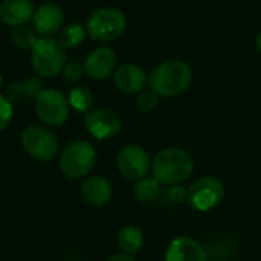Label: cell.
I'll return each instance as SVG.
<instances>
[{"instance_id":"cell-1","label":"cell","mask_w":261,"mask_h":261,"mask_svg":"<svg viewBox=\"0 0 261 261\" xmlns=\"http://www.w3.org/2000/svg\"><path fill=\"white\" fill-rule=\"evenodd\" d=\"M192 82V69L183 60H166L155 66L149 75V86L160 97H177Z\"/></svg>"},{"instance_id":"cell-2","label":"cell","mask_w":261,"mask_h":261,"mask_svg":"<svg viewBox=\"0 0 261 261\" xmlns=\"http://www.w3.org/2000/svg\"><path fill=\"white\" fill-rule=\"evenodd\" d=\"M151 171L152 177H155L160 185L174 186L191 177L194 171V160L185 149L166 148L154 157Z\"/></svg>"},{"instance_id":"cell-3","label":"cell","mask_w":261,"mask_h":261,"mask_svg":"<svg viewBox=\"0 0 261 261\" xmlns=\"http://www.w3.org/2000/svg\"><path fill=\"white\" fill-rule=\"evenodd\" d=\"M31 65L39 75L45 79L56 77L66 65V48L51 36L40 37L31 49Z\"/></svg>"},{"instance_id":"cell-4","label":"cell","mask_w":261,"mask_h":261,"mask_svg":"<svg viewBox=\"0 0 261 261\" xmlns=\"http://www.w3.org/2000/svg\"><path fill=\"white\" fill-rule=\"evenodd\" d=\"M97 163L95 148L85 140H75L65 146L60 154L59 166L60 171L72 180L86 177Z\"/></svg>"},{"instance_id":"cell-5","label":"cell","mask_w":261,"mask_h":261,"mask_svg":"<svg viewBox=\"0 0 261 261\" xmlns=\"http://www.w3.org/2000/svg\"><path fill=\"white\" fill-rule=\"evenodd\" d=\"M126 16L117 8H100L94 11L88 22V36L95 42H114L126 31Z\"/></svg>"},{"instance_id":"cell-6","label":"cell","mask_w":261,"mask_h":261,"mask_svg":"<svg viewBox=\"0 0 261 261\" xmlns=\"http://www.w3.org/2000/svg\"><path fill=\"white\" fill-rule=\"evenodd\" d=\"M22 146L30 157L40 163L51 162L59 151V140L51 130L42 126H27L22 133Z\"/></svg>"},{"instance_id":"cell-7","label":"cell","mask_w":261,"mask_h":261,"mask_svg":"<svg viewBox=\"0 0 261 261\" xmlns=\"http://www.w3.org/2000/svg\"><path fill=\"white\" fill-rule=\"evenodd\" d=\"M69 100L59 89H43L36 98V112L48 126H62L69 117Z\"/></svg>"},{"instance_id":"cell-8","label":"cell","mask_w":261,"mask_h":261,"mask_svg":"<svg viewBox=\"0 0 261 261\" xmlns=\"http://www.w3.org/2000/svg\"><path fill=\"white\" fill-rule=\"evenodd\" d=\"M224 197V186L215 177H203L192 183L186 191L188 204L198 211L207 212L215 209Z\"/></svg>"},{"instance_id":"cell-9","label":"cell","mask_w":261,"mask_h":261,"mask_svg":"<svg viewBox=\"0 0 261 261\" xmlns=\"http://www.w3.org/2000/svg\"><path fill=\"white\" fill-rule=\"evenodd\" d=\"M152 166V160L146 149L137 145L124 146L117 154V169L127 180H140L146 177Z\"/></svg>"},{"instance_id":"cell-10","label":"cell","mask_w":261,"mask_h":261,"mask_svg":"<svg viewBox=\"0 0 261 261\" xmlns=\"http://www.w3.org/2000/svg\"><path fill=\"white\" fill-rule=\"evenodd\" d=\"M85 127L94 139L109 140L120 134L121 120L111 109H89L85 115Z\"/></svg>"},{"instance_id":"cell-11","label":"cell","mask_w":261,"mask_h":261,"mask_svg":"<svg viewBox=\"0 0 261 261\" xmlns=\"http://www.w3.org/2000/svg\"><path fill=\"white\" fill-rule=\"evenodd\" d=\"M65 22L63 10L53 2H46L40 5L33 16V28L42 37H48L56 34Z\"/></svg>"},{"instance_id":"cell-12","label":"cell","mask_w":261,"mask_h":261,"mask_svg":"<svg viewBox=\"0 0 261 261\" xmlns=\"http://www.w3.org/2000/svg\"><path fill=\"white\" fill-rule=\"evenodd\" d=\"M85 71L94 80H105L108 79L115 66H117V56L111 48L101 46L91 51L85 60Z\"/></svg>"},{"instance_id":"cell-13","label":"cell","mask_w":261,"mask_h":261,"mask_svg":"<svg viewBox=\"0 0 261 261\" xmlns=\"http://www.w3.org/2000/svg\"><path fill=\"white\" fill-rule=\"evenodd\" d=\"M166 261H207V253L197 240L181 235L171 241Z\"/></svg>"},{"instance_id":"cell-14","label":"cell","mask_w":261,"mask_h":261,"mask_svg":"<svg viewBox=\"0 0 261 261\" xmlns=\"http://www.w3.org/2000/svg\"><path fill=\"white\" fill-rule=\"evenodd\" d=\"M114 83L115 86L126 94H137L146 88L148 75L146 72L134 65V63H124L114 72Z\"/></svg>"},{"instance_id":"cell-15","label":"cell","mask_w":261,"mask_h":261,"mask_svg":"<svg viewBox=\"0 0 261 261\" xmlns=\"http://www.w3.org/2000/svg\"><path fill=\"white\" fill-rule=\"evenodd\" d=\"M34 5L31 0H2L0 20L7 27H20L33 20Z\"/></svg>"},{"instance_id":"cell-16","label":"cell","mask_w":261,"mask_h":261,"mask_svg":"<svg viewBox=\"0 0 261 261\" xmlns=\"http://www.w3.org/2000/svg\"><path fill=\"white\" fill-rule=\"evenodd\" d=\"M82 195L89 204L103 206L112 198V186L103 177H88L82 185Z\"/></svg>"},{"instance_id":"cell-17","label":"cell","mask_w":261,"mask_h":261,"mask_svg":"<svg viewBox=\"0 0 261 261\" xmlns=\"http://www.w3.org/2000/svg\"><path fill=\"white\" fill-rule=\"evenodd\" d=\"M143 232L137 226H124L118 232V246L123 252L133 255L143 247Z\"/></svg>"},{"instance_id":"cell-18","label":"cell","mask_w":261,"mask_h":261,"mask_svg":"<svg viewBox=\"0 0 261 261\" xmlns=\"http://www.w3.org/2000/svg\"><path fill=\"white\" fill-rule=\"evenodd\" d=\"M160 181L155 177H143L134 185V197L140 203H151L160 197Z\"/></svg>"},{"instance_id":"cell-19","label":"cell","mask_w":261,"mask_h":261,"mask_svg":"<svg viewBox=\"0 0 261 261\" xmlns=\"http://www.w3.org/2000/svg\"><path fill=\"white\" fill-rule=\"evenodd\" d=\"M86 27L80 25V23H71L68 27H65L60 33V42L66 49H72L80 46L85 42L86 37Z\"/></svg>"},{"instance_id":"cell-20","label":"cell","mask_w":261,"mask_h":261,"mask_svg":"<svg viewBox=\"0 0 261 261\" xmlns=\"http://www.w3.org/2000/svg\"><path fill=\"white\" fill-rule=\"evenodd\" d=\"M69 105L77 112H88L94 103V95L88 86H75L69 92Z\"/></svg>"},{"instance_id":"cell-21","label":"cell","mask_w":261,"mask_h":261,"mask_svg":"<svg viewBox=\"0 0 261 261\" xmlns=\"http://www.w3.org/2000/svg\"><path fill=\"white\" fill-rule=\"evenodd\" d=\"M36 30L28 27V25H20V27H14V31L11 34L13 43L16 48L22 49V51H31L36 45V42L39 40L36 36Z\"/></svg>"},{"instance_id":"cell-22","label":"cell","mask_w":261,"mask_h":261,"mask_svg":"<svg viewBox=\"0 0 261 261\" xmlns=\"http://www.w3.org/2000/svg\"><path fill=\"white\" fill-rule=\"evenodd\" d=\"M159 94L154 92L152 89L151 91H142L140 95L137 97V108L140 112L143 114H148V112H152L157 105H159Z\"/></svg>"},{"instance_id":"cell-23","label":"cell","mask_w":261,"mask_h":261,"mask_svg":"<svg viewBox=\"0 0 261 261\" xmlns=\"http://www.w3.org/2000/svg\"><path fill=\"white\" fill-rule=\"evenodd\" d=\"M14 103L10 101L4 94H0V133L10 127L14 115Z\"/></svg>"},{"instance_id":"cell-24","label":"cell","mask_w":261,"mask_h":261,"mask_svg":"<svg viewBox=\"0 0 261 261\" xmlns=\"http://www.w3.org/2000/svg\"><path fill=\"white\" fill-rule=\"evenodd\" d=\"M62 74L66 82H79L86 74L85 65H82L80 62H66Z\"/></svg>"},{"instance_id":"cell-25","label":"cell","mask_w":261,"mask_h":261,"mask_svg":"<svg viewBox=\"0 0 261 261\" xmlns=\"http://www.w3.org/2000/svg\"><path fill=\"white\" fill-rule=\"evenodd\" d=\"M23 89H25V95L28 97V98H37V95L45 89L43 88V85H42V82L37 79V77H27L23 82Z\"/></svg>"},{"instance_id":"cell-26","label":"cell","mask_w":261,"mask_h":261,"mask_svg":"<svg viewBox=\"0 0 261 261\" xmlns=\"http://www.w3.org/2000/svg\"><path fill=\"white\" fill-rule=\"evenodd\" d=\"M4 95H5L10 101H13V103H19L20 100H23V97H27V95H25V89H23V83H22V82H14V83L8 85V86L5 88Z\"/></svg>"},{"instance_id":"cell-27","label":"cell","mask_w":261,"mask_h":261,"mask_svg":"<svg viewBox=\"0 0 261 261\" xmlns=\"http://www.w3.org/2000/svg\"><path fill=\"white\" fill-rule=\"evenodd\" d=\"M186 191H188V189H185L183 186L174 185V186H171V189L168 191V195H169V198H171L172 201L181 203V201L186 200Z\"/></svg>"},{"instance_id":"cell-28","label":"cell","mask_w":261,"mask_h":261,"mask_svg":"<svg viewBox=\"0 0 261 261\" xmlns=\"http://www.w3.org/2000/svg\"><path fill=\"white\" fill-rule=\"evenodd\" d=\"M106 261H136L133 256H130L129 253H115V255H112V256H109Z\"/></svg>"},{"instance_id":"cell-29","label":"cell","mask_w":261,"mask_h":261,"mask_svg":"<svg viewBox=\"0 0 261 261\" xmlns=\"http://www.w3.org/2000/svg\"><path fill=\"white\" fill-rule=\"evenodd\" d=\"M255 43H256V48H258V51L261 53V31H259V34L256 36V40H255Z\"/></svg>"},{"instance_id":"cell-30","label":"cell","mask_w":261,"mask_h":261,"mask_svg":"<svg viewBox=\"0 0 261 261\" xmlns=\"http://www.w3.org/2000/svg\"><path fill=\"white\" fill-rule=\"evenodd\" d=\"M2 85H4V77H2V74H0V88H2Z\"/></svg>"}]
</instances>
